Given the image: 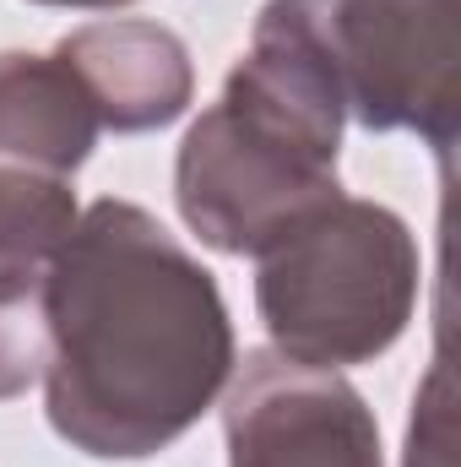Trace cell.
Returning a JSON list of instances; mask_svg holds the SVG:
<instances>
[{"label": "cell", "mask_w": 461, "mask_h": 467, "mask_svg": "<svg viewBox=\"0 0 461 467\" xmlns=\"http://www.w3.org/2000/svg\"><path fill=\"white\" fill-rule=\"evenodd\" d=\"M343 109L364 130H413L451 152L461 130L456 0H288Z\"/></svg>", "instance_id": "4"}, {"label": "cell", "mask_w": 461, "mask_h": 467, "mask_svg": "<svg viewBox=\"0 0 461 467\" xmlns=\"http://www.w3.org/2000/svg\"><path fill=\"white\" fill-rule=\"evenodd\" d=\"M229 467H385L380 424L337 369L293 364L277 348L244 358L223 402Z\"/></svg>", "instance_id": "5"}, {"label": "cell", "mask_w": 461, "mask_h": 467, "mask_svg": "<svg viewBox=\"0 0 461 467\" xmlns=\"http://www.w3.org/2000/svg\"><path fill=\"white\" fill-rule=\"evenodd\" d=\"M33 5H66V11H119V5H136V0H33Z\"/></svg>", "instance_id": "11"}, {"label": "cell", "mask_w": 461, "mask_h": 467, "mask_svg": "<svg viewBox=\"0 0 461 467\" xmlns=\"http://www.w3.org/2000/svg\"><path fill=\"white\" fill-rule=\"evenodd\" d=\"M413 430H407V467H451V375L435 358L418 402H413Z\"/></svg>", "instance_id": "10"}, {"label": "cell", "mask_w": 461, "mask_h": 467, "mask_svg": "<svg viewBox=\"0 0 461 467\" xmlns=\"http://www.w3.org/2000/svg\"><path fill=\"white\" fill-rule=\"evenodd\" d=\"M98 109L60 55L0 49V163L71 180L98 147Z\"/></svg>", "instance_id": "7"}, {"label": "cell", "mask_w": 461, "mask_h": 467, "mask_svg": "<svg viewBox=\"0 0 461 467\" xmlns=\"http://www.w3.org/2000/svg\"><path fill=\"white\" fill-rule=\"evenodd\" d=\"M44 408L98 462L169 451L233 380V321L218 277L136 202H93L44 272Z\"/></svg>", "instance_id": "1"}, {"label": "cell", "mask_w": 461, "mask_h": 467, "mask_svg": "<svg viewBox=\"0 0 461 467\" xmlns=\"http://www.w3.org/2000/svg\"><path fill=\"white\" fill-rule=\"evenodd\" d=\"M49 305H44V272L38 266H5L0 272V402L27 397L49 369Z\"/></svg>", "instance_id": "9"}, {"label": "cell", "mask_w": 461, "mask_h": 467, "mask_svg": "<svg viewBox=\"0 0 461 467\" xmlns=\"http://www.w3.org/2000/svg\"><path fill=\"white\" fill-rule=\"evenodd\" d=\"M418 239L364 196H326L255 250V310L271 348L347 369L396 348L418 310Z\"/></svg>", "instance_id": "3"}, {"label": "cell", "mask_w": 461, "mask_h": 467, "mask_svg": "<svg viewBox=\"0 0 461 467\" xmlns=\"http://www.w3.org/2000/svg\"><path fill=\"white\" fill-rule=\"evenodd\" d=\"M82 218L71 180L33 174L0 163V272L5 266H44L71 239Z\"/></svg>", "instance_id": "8"}, {"label": "cell", "mask_w": 461, "mask_h": 467, "mask_svg": "<svg viewBox=\"0 0 461 467\" xmlns=\"http://www.w3.org/2000/svg\"><path fill=\"white\" fill-rule=\"evenodd\" d=\"M343 93L288 0H266L223 99L179 141L174 202L223 255H255L282 223L337 196Z\"/></svg>", "instance_id": "2"}, {"label": "cell", "mask_w": 461, "mask_h": 467, "mask_svg": "<svg viewBox=\"0 0 461 467\" xmlns=\"http://www.w3.org/2000/svg\"><path fill=\"white\" fill-rule=\"evenodd\" d=\"M55 55L93 99L104 130L141 136V130L174 125L190 109V93H196L190 49L163 22H147V16L93 22L66 33Z\"/></svg>", "instance_id": "6"}]
</instances>
